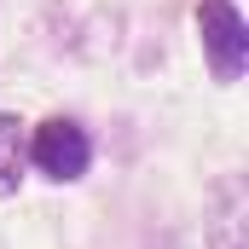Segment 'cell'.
Returning <instances> with one entry per match:
<instances>
[{
  "mask_svg": "<svg viewBox=\"0 0 249 249\" xmlns=\"http://www.w3.org/2000/svg\"><path fill=\"white\" fill-rule=\"evenodd\" d=\"M197 29H203V53H209L214 81H244V58H249L244 12L232 0H203L197 6Z\"/></svg>",
  "mask_w": 249,
  "mask_h": 249,
  "instance_id": "obj_1",
  "label": "cell"
},
{
  "mask_svg": "<svg viewBox=\"0 0 249 249\" xmlns=\"http://www.w3.org/2000/svg\"><path fill=\"white\" fill-rule=\"evenodd\" d=\"M29 162H35L47 180H81L87 162H93V139H87V127L70 122V116L41 122L29 133Z\"/></svg>",
  "mask_w": 249,
  "mask_h": 249,
  "instance_id": "obj_2",
  "label": "cell"
},
{
  "mask_svg": "<svg viewBox=\"0 0 249 249\" xmlns=\"http://www.w3.org/2000/svg\"><path fill=\"white\" fill-rule=\"evenodd\" d=\"M244 174H232V180H220L214 197H209V249H249V232H244Z\"/></svg>",
  "mask_w": 249,
  "mask_h": 249,
  "instance_id": "obj_3",
  "label": "cell"
},
{
  "mask_svg": "<svg viewBox=\"0 0 249 249\" xmlns=\"http://www.w3.org/2000/svg\"><path fill=\"white\" fill-rule=\"evenodd\" d=\"M29 168V127L18 116H0V197H12Z\"/></svg>",
  "mask_w": 249,
  "mask_h": 249,
  "instance_id": "obj_4",
  "label": "cell"
}]
</instances>
